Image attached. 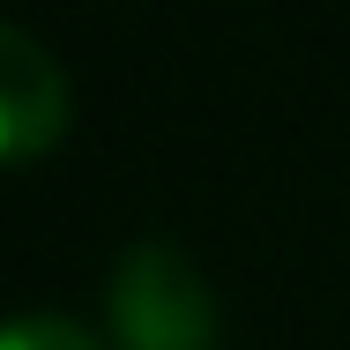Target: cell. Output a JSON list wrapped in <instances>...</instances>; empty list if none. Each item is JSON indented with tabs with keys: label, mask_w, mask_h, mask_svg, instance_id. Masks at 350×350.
I'll list each match as a JSON object with an SVG mask.
<instances>
[{
	"label": "cell",
	"mask_w": 350,
	"mask_h": 350,
	"mask_svg": "<svg viewBox=\"0 0 350 350\" xmlns=\"http://www.w3.org/2000/svg\"><path fill=\"white\" fill-rule=\"evenodd\" d=\"M8 350H97L75 321H23L15 336H8Z\"/></svg>",
	"instance_id": "obj_3"
},
{
	"label": "cell",
	"mask_w": 350,
	"mask_h": 350,
	"mask_svg": "<svg viewBox=\"0 0 350 350\" xmlns=\"http://www.w3.org/2000/svg\"><path fill=\"white\" fill-rule=\"evenodd\" d=\"M112 321L127 350H209V291L172 246H135L112 283Z\"/></svg>",
	"instance_id": "obj_1"
},
{
	"label": "cell",
	"mask_w": 350,
	"mask_h": 350,
	"mask_svg": "<svg viewBox=\"0 0 350 350\" xmlns=\"http://www.w3.org/2000/svg\"><path fill=\"white\" fill-rule=\"evenodd\" d=\"M60 75L38 60L30 38H8L0 45V127H8V157H30L45 149V135H60Z\"/></svg>",
	"instance_id": "obj_2"
}]
</instances>
